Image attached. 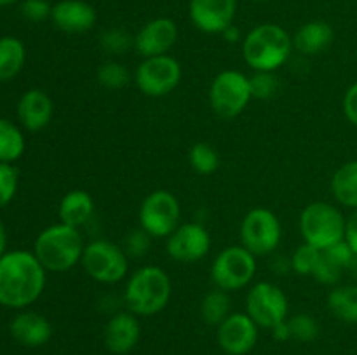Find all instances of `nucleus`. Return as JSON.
Returning a JSON list of instances; mask_svg holds the SVG:
<instances>
[{"mask_svg":"<svg viewBox=\"0 0 357 355\" xmlns=\"http://www.w3.org/2000/svg\"><path fill=\"white\" fill-rule=\"evenodd\" d=\"M6 247H7V232H6V226H3V223L0 221V256H3V254L7 253Z\"/></svg>","mask_w":357,"mask_h":355,"instance_id":"obj_41","label":"nucleus"},{"mask_svg":"<svg viewBox=\"0 0 357 355\" xmlns=\"http://www.w3.org/2000/svg\"><path fill=\"white\" fill-rule=\"evenodd\" d=\"M253 100L250 77L239 70H223L209 87V104L222 118H236Z\"/></svg>","mask_w":357,"mask_h":355,"instance_id":"obj_6","label":"nucleus"},{"mask_svg":"<svg viewBox=\"0 0 357 355\" xmlns=\"http://www.w3.org/2000/svg\"><path fill=\"white\" fill-rule=\"evenodd\" d=\"M54 115V103L42 89H30L17 101V118L26 131L37 132L49 125Z\"/></svg>","mask_w":357,"mask_h":355,"instance_id":"obj_19","label":"nucleus"},{"mask_svg":"<svg viewBox=\"0 0 357 355\" xmlns=\"http://www.w3.org/2000/svg\"><path fill=\"white\" fill-rule=\"evenodd\" d=\"M20 0H0V6H10V3H16Z\"/></svg>","mask_w":357,"mask_h":355,"instance_id":"obj_42","label":"nucleus"},{"mask_svg":"<svg viewBox=\"0 0 357 355\" xmlns=\"http://www.w3.org/2000/svg\"><path fill=\"white\" fill-rule=\"evenodd\" d=\"M173 292V284L164 268L145 265L129 275L124 287V303L129 312L150 317L162 312Z\"/></svg>","mask_w":357,"mask_h":355,"instance_id":"obj_3","label":"nucleus"},{"mask_svg":"<svg viewBox=\"0 0 357 355\" xmlns=\"http://www.w3.org/2000/svg\"><path fill=\"white\" fill-rule=\"evenodd\" d=\"M178 40V26L169 17H155L142 26L135 35V49L143 58L162 56L173 49Z\"/></svg>","mask_w":357,"mask_h":355,"instance_id":"obj_16","label":"nucleus"},{"mask_svg":"<svg viewBox=\"0 0 357 355\" xmlns=\"http://www.w3.org/2000/svg\"><path fill=\"white\" fill-rule=\"evenodd\" d=\"M211 249V235L201 223H181L166 242V251L176 263L190 265L201 261Z\"/></svg>","mask_w":357,"mask_h":355,"instance_id":"obj_13","label":"nucleus"},{"mask_svg":"<svg viewBox=\"0 0 357 355\" xmlns=\"http://www.w3.org/2000/svg\"><path fill=\"white\" fill-rule=\"evenodd\" d=\"M288 296L274 282H258L246 296V313L258 327L272 331L288 320Z\"/></svg>","mask_w":357,"mask_h":355,"instance_id":"obj_11","label":"nucleus"},{"mask_svg":"<svg viewBox=\"0 0 357 355\" xmlns=\"http://www.w3.org/2000/svg\"><path fill=\"white\" fill-rule=\"evenodd\" d=\"M139 228L152 239H167L181 225V207L176 195L167 190H155L143 198L138 211Z\"/></svg>","mask_w":357,"mask_h":355,"instance_id":"obj_9","label":"nucleus"},{"mask_svg":"<svg viewBox=\"0 0 357 355\" xmlns=\"http://www.w3.org/2000/svg\"><path fill=\"white\" fill-rule=\"evenodd\" d=\"M335 40V31L326 21H309L293 35V47L303 56H316L326 51Z\"/></svg>","mask_w":357,"mask_h":355,"instance_id":"obj_21","label":"nucleus"},{"mask_svg":"<svg viewBox=\"0 0 357 355\" xmlns=\"http://www.w3.org/2000/svg\"><path fill=\"white\" fill-rule=\"evenodd\" d=\"M94 212V198L89 191L86 190H70L65 197L61 198L58 207L59 221L65 225L80 228L91 219Z\"/></svg>","mask_w":357,"mask_h":355,"instance_id":"obj_22","label":"nucleus"},{"mask_svg":"<svg viewBox=\"0 0 357 355\" xmlns=\"http://www.w3.org/2000/svg\"><path fill=\"white\" fill-rule=\"evenodd\" d=\"M100 44L107 54H124L131 47H135V37L122 28H110L101 33Z\"/></svg>","mask_w":357,"mask_h":355,"instance_id":"obj_30","label":"nucleus"},{"mask_svg":"<svg viewBox=\"0 0 357 355\" xmlns=\"http://www.w3.org/2000/svg\"><path fill=\"white\" fill-rule=\"evenodd\" d=\"M20 174L13 164L0 162V209L10 204L17 191Z\"/></svg>","mask_w":357,"mask_h":355,"instance_id":"obj_33","label":"nucleus"},{"mask_svg":"<svg viewBox=\"0 0 357 355\" xmlns=\"http://www.w3.org/2000/svg\"><path fill=\"white\" fill-rule=\"evenodd\" d=\"M51 19L65 33H86L96 24V10L84 0H61L52 6Z\"/></svg>","mask_w":357,"mask_h":355,"instance_id":"obj_18","label":"nucleus"},{"mask_svg":"<svg viewBox=\"0 0 357 355\" xmlns=\"http://www.w3.org/2000/svg\"><path fill=\"white\" fill-rule=\"evenodd\" d=\"M47 270L30 251H7L0 256V305L23 310L42 296Z\"/></svg>","mask_w":357,"mask_h":355,"instance_id":"obj_1","label":"nucleus"},{"mask_svg":"<svg viewBox=\"0 0 357 355\" xmlns=\"http://www.w3.org/2000/svg\"><path fill=\"white\" fill-rule=\"evenodd\" d=\"M271 333H272V336H274L278 341L291 340V329H289L288 320H286V322H282V324H279V326H275L274 329L271 331Z\"/></svg>","mask_w":357,"mask_h":355,"instance_id":"obj_39","label":"nucleus"},{"mask_svg":"<svg viewBox=\"0 0 357 355\" xmlns=\"http://www.w3.org/2000/svg\"><path fill=\"white\" fill-rule=\"evenodd\" d=\"M251 93L257 100H271L279 89V79L275 72H255L250 77Z\"/></svg>","mask_w":357,"mask_h":355,"instance_id":"obj_34","label":"nucleus"},{"mask_svg":"<svg viewBox=\"0 0 357 355\" xmlns=\"http://www.w3.org/2000/svg\"><path fill=\"white\" fill-rule=\"evenodd\" d=\"M319 249L303 242L302 246L296 247L293 256L289 258L291 260V270L295 274L302 275V277H312L314 268H316L317 260H319Z\"/></svg>","mask_w":357,"mask_h":355,"instance_id":"obj_31","label":"nucleus"},{"mask_svg":"<svg viewBox=\"0 0 357 355\" xmlns=\"http://www.w3.org/2000/svg\"><path fill=\"white\" fill-rule=\"evenodd\" d=\"M26 61L24 44L16 37L0 38V82H9L20 75Z\"/></svg>","mask_w":357,"mask_h":355,"instance_id":"obj_25","label":"nucleus"},{"mask_svg":"<svg viewBox=\"0 0 357 355\" xmlns=\"http://www.w3.org/2000/svg\"><path fill=\"white\" fill-rule=\"evenodd\" d=\"M216 340L227 355H246L258 341V329L246 312L230 313L220 326H216Z\"/></svg>","mask_w":357,"mask_h":355,"instance_id":"obj_14","label":"nucleus"},{"mask_svg":"<svg viewBox=\"0 0 357 355\" xmlns=\"http://www.w3.org/2000/svg\"><path fill=\"white\" fill-rule=\"evenodd\" d=\"M142 336L138 315L132 312H117L108 319L103 331L105 347L115 355L129 354Z\"/></svg>","mask_w":357,"mask_h":355,"instance_id":"obj_17","label":"nucleus"},{"mask_svg":"<svg viewBox=\"0 0 357 355\" xmlns=\"http://www.w3.org/2000/svg\"><path fill=\"white\" fill-rule=\"evenodd\" d=\"M331 194L335 200L356 211L357 209V159L342 164L331 178Z\"/></svg>","mask_w":357,"mask_h":355,"instance_id":"obj_23","label":"nucleus"},{"mask_svg":"<svg viewBox=\"0 0 357 355\" xmlns=\"http://www.w3.org/2000/svg\"><path fill=\"white\" fill-rule=\"evenodd\" d=\"M9 333L20 345L37 348L47 343L52 338V326L42 313L20 312L9 324Z\"/></svg>","mask_w":357,"mask_h":355,"instance_id":"obj_20","label":"nucleus"},{"mask_svg":"<svg viewBox=\"0 0 357 355\" xmlns=\"http://www.w3.org/2000/svg\"><path fill=\"white\" fill-rule=\"evenodd\" d=\"M26 141L14 122L0 117V162L13 164L24 153Z\"/></svg>","mask_w":357,"mask_h":355,"instance_id":"obj_26","label":"nucleus"},{"mask_svg":"<svg viewBox=\"0 0 357 355\" xmlns=\"http://www.w3.org/2000/svg\"><path fill=\"white\" fill-rule=\"evenodd\" d=\"M345 242L349 244L357 256V209L347 218V228H345Z\"/></svg>","mask_w":357,"mask_h":355,"instance_id":"obj_38","label":"nucleus"},{"mask_svg":"<svg viewBox=\"0 0 357 355\" xmlns=\"http://www.w3.org/2000/svg\"><path fill=\"white\" fill-rule=\"evenodd\" d=\"M21 13L26 19L38 23V21H44L47 17H51L52 6L47 0H23L21 3Z\"/></svg>","mask_w":357,"mask_h":355,"instance_id":"obj_36","label":"nucleus"},{"mask_svg":"<svg viewBox=\"0 0 357 355\" xmlns=\"http://www.w3.org/2000/svg\"><path fill=\"white\" fill-rule=\"evenodd\" d=\"M230 313H232L230 312V298L227 291H222V289L216 287L202 298L201 317L206 324L220 326Z\"/></svg>","mask_w":357,"mask_h":355,"instance_id":"obj_27","label":"nucleus"},{"mask_svg":"<svg viewBox=\"0 0 357 355\" xmlns=\"http://www.w3.org/2000/svg\"><path fill=\"white\" fill-rule=\"evenodd\" d=\"M282 239V226L278 214L271 209L255 207L241 223V246L255 256L275 253Z\"/></svg>","mask_w":357,"mask_h":355,"instance_id":"obj_10","label":"nucleus"},{"mask_svg":"<svg viewBox=\"0 0 357 355\" xmlns=\"http://www.w3.org/2000/svg\"><path fill=\"white\" fill-rule=\"evenodd\" d=\"M188 164H190V167L195 173L208 176V174L218 171L220 155L215 146L208 145V143H195L188 150Z\"/></svg>","mask_w":357,"mask_h":355,"instance_id":"obj_28","label":"nucleus"},{"mask_svg":"<svg viewBox=\"0 0 357 355\" xmlns=\"http://www.w3.org/2000/svg\"><path fill=\"white\" fill-rule=\"evenodd\" d=\"M222 37L225 38V40L229 42V44H236V42L239 40V38H241V31H239V28L234 26V24H230L229 28H225V30L222 31Z\"/></svg>","mask_w":357,"mask_h":355,"instance_id":"obj_40","label":"nucleus"},{"mask_svg":"<svg viewBox=\"0 0 357 355\" xmlns=\"http://www.w3.org/2000/svg\"><path fill=\"white\" fill-rule=\"evenodd\" d=\"M300 233L305 244L323 251L345 240L347 218L331 202L317 200L305 205L298 219Z\"/></svg>","mask_w":357,"mask_h":355,"instance_id":"obj_5","label":"nucleus"},{"mask_svg":"<svg viewBox=\"0 0 357 355\" xmlns=\"http://www.w3.org/2000/svg\"><path fill=\"white\" fill-rule=\"evenodd\" d=\"M237 0H190L188 16L194 26L204 33L216 35L234 24Z\"/></svg>","mask_w":357,"mask_h":355,"instance_id":"obj_15","label":"nucleus"},{"mask_svg":"<svg viewBox=\"0 0 357 355\" xmlns=\"http://www.w3.org/2000/svg\"><path fill=\"white\" fill-rule=\"evenodd\" d=\"M80 263L86 274L100 284H117L129 271V256L124 247L105 239L86 244Z\"/></svg>","mask_w":357,"mask_h":355,"instance_id":"obj_7","label":"nucleus"},{"mask_svg":"<svg viewBox=\"0 0 357 355\" xmlns=\"http://www.w3.org/2000/svg\"><path fill=\"white\" fill-rule=\"evenodd\" d=\"M84 249L86 242L80 230L61 221L42 230L33 244V254L42 267L56 274L77 267L82 261Z\"/></svg>","mask_w":357,"mask_h":355,"instance_id":"obj_4","label":"nucleus"},{"mask_svg":"<svg viewBox=\"0 0 357 355\" xmlns=\"http://www.w3.org/2000/svg\"><path fill=\"white\" fill-rule=\"evenodd\" d=\"M293 51V37L275 23L258 24L243 38V58L253 72H278Z\"/></svg>","mask_w":357,"mask_h":355,"instance_id":"obj_2","label":"nucleus"},{"mask_svg":"<svg viewBox=\"0 0 357 355\" xmlns=\"http://www.w3.org/2000/svg\"><path fill=\"white\" fill-rule=\"evenodd\" d=\"M328 308L345 324H357V284H338L328 294Z\"/></svg>","mask_w":357,"mask_h":355,"instance_id":"obj_24","label":"nucleus"},{"mask_svg":"<svg viewBox=\"0 0 357 355\" xmlns=\"http://www.w3.org/2000/svg\"><path fill=\"white\" fill-rule=\"evenodd\" d=\"M257 275V256L243 246H229L216 254L211 265L215 287L234 292L250 285Z\"/></svg>","mask_w":357,"mask_h":355,"instance_id":"obj_8","label":"nucleus"},{"mask_svg":"<svg viewBox=\"0 0 357 355\" xmlns=\"http://www.w3.org/2000/svg\"><path fill=\"white\" fill-rule=\"evenodd\" d=\"M289 329H291V338L302 343H309L319 336V324L309 313H298L288 320Z\"/></svg>","mask_w":357,"mask_h":355,"instance_id":"obj_32","label":"nucleus"},{"mask_svg":"<svg viewBox=\"0 0 357 355\" xmlns=\"http://www.w3.org/2000/svg\"><path fill=\"white\" fill-rule=\"evenodd\" d=\"M257 2H267V0H257Z\"/></svg>","mask_w":357,"mask_h":355,"instance_id":"obj_43","label":"nucleus"},{"mask_svg":"<svg viewBox=\"0 0 357 355\" xmlns=\"http://www.w3.org/2000/svg\"><path fill=\"white\" fill-rule=\"evenodd\" d=\"M150 240L152 237L145 232L143 228L132 230L128 233L124 239V251L129 258H142L149 253L150 249Z\"/></svg>","mask_w":357,"mask_h":355,"instance_id":"obj_35","label":"nucleus"},{"mask_svg":"<svg viewBox=\"0 0 357 355\" xmlns=\"http://www.w3.org/2000/svg\"><path fill=\"white\" fill-rule=\"evenodd\" d=\"M342 110H344L345 118L357 127V82L345 90L344 100H342Z\"/></svg>","mask_w":357,"mask_h":355,"instance_id":"obj_37","label":"nucleus"},{"mask_svg":"<svg viewBox=\"0 0 357 355\" xmlns=\"http://www.w3.org/2000/svg\"><path fill=\"white\" fill-rule=\"evenodd\" d=\"M181 82V65L169 54L145 58L135 72V84L145 96L162 97Z\"/></svg>","mask_w":357,"mask_h":355,"instance_id":"obj_12","label":"nucleus"},{"mask_svg":"<svg viewBox=\"0 0 357 355\" xmlns=\"http://www.w3.org/2000/svg\"><path fill=\"white\" fill-rule=\"evenodd\" d=\"M96 79L100 86H103L105 89H122V87L129 84L131 75H129V70L122 63L105 61L98 68Z\"/></svg>","mask_w":357,"mask_h":355,"instance_id":"obj_29","label":"nucleus"}]
</instances>
